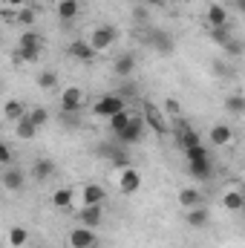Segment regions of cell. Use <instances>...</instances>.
I'll return each instance as SVG.
<instances>
[{
  "label": "cell",
  "mask_w": 245,
  "mask_h": 248,
  "mask_svg": "<svg viewBox=\"0 0 245 248\" xmlns=\"http://www.w3.org/2000/svg\"><path fill=\"white\" fill-rule=\"evenodd\" d=\"M138 107H141V119H144V124H147L153 133H159V136L173 133V124L168 122V113H165L162 107H156V104H153V101H147V98H141V101H138Z\"/></svg>",
  "instance_id": "6da1fadb"
},
{
  "label": "cell",
  "mask_w": 245,
  "mask_h": 248,
  "mask_svg": "<svg viewBox=\"0 0 245 248\" xmlns=\"http://www.w3.org/2000/svg\"><path fill=\"white\" fill-rule=\"evenodd\" d=\"M87 41H90V46H92L95 52H107V49H113V46L119 44V29H116L113 23H98V26L90 29Z\"/></svg>",
  "instance_id": "7a4b0ae2"
},
{
  "label": "cell",
  "mask_w": 245,
  "mask_h": 248,
  "mask_svg": "<svg viewBox=\"0 0 245 248\" xmlns=\"http://www.w3.org/2000/svg\"><path fill=\"white\" fill-rule=\"evenodd\" d=\"M127 110V101H124L122 95H116V93H107V95H98L95 101H92V116L95 119H113L116 113H122Z\"/></svg>",
  "instance_id": "3957f363"
},
{
  "label": "cell",
  "mask_w": 245,
  "mask_h": 248,
  "mask_svg": "<svg viewBox=\"0 0 245 248\" xmlns=\"http://www.w3.org/2000/svg\"><path fill=\"white\" fill-rule=\"evenodd\" d=\"M61 110L63 113H81L84 107H87V93H84V87H75V84H69V87H63L61 90Z\"/></svg>",
  "instance_id": "277c9868"
},
{
  "label": "cell",
  "mask_w": 245,
  "mask_h": 248,
  "mask_svg": "<svg viewBox=\"0 0 245 248\" xmlns=\"http://www.w3.org/2000/svg\"><path fill=\"white\" fill-rule=\"evenodd\" d=\"M144 41H147V46H153L159 55H173V49H176V41H173V35H170L168 29H147Z\"/></svg>",
  "instance_id": "5b68a950"
},
{
  "label": "cell",
  "mask_w": 245,
  "mask_h": 248,
  "mask_svg": "<svg viewBox=\"0 0 245 248\" xmlns=\"http://www.w3.org/2000/svg\"><path fill=\"white\" fill-rule=\"evenodd\" d=\"M144 130H147V124H144V119H141V113H136V119L116 136V141H119L122 147H133V144H138V141L144 139Z\"/></svg>",
  "instance_id": "8992f818"
},
{
  "label": "cell",
  "mask_w": 245,
  "mask_h": 248,
  "mask_svg": "<svg viewBox=\"0 0 245 248\" xmlns=\"http://www.w3.org/2000/svg\"><path fill=\"white\" fill-rule=\"evenodd\" d=\"M116 187H119V193L124 196H133V193H138V187H141V173L130 165V168H122L119 173H116Z\"/></svg>",
  "instance_id": "52a82bcc"
},
{
  "label": "cell",
  "mask_w": 245,
  "mask_h": 248,
  "mask_svg": "<svg viewBox=\"0 0 245 248\" xmlns=\"http://www.w3.org/2000/svg\"><path fill=\"white\" fill-rule=\"evenodd\" d=\"M173 136H176V144L187 150V147H193V144H199L202 139H199V133L193 130V124L187 122V119H176L173 122Z\"/></svg>",
  "instance_id": "ba28073f"
},
{
  "label": "cell",
  "mask_w": 245,
  "mask_h": 248,
  "mask_svg": "<svg viewBox=\"0 0 245 248\" xmlns=\"http://www.w3.org/2000/svg\"><path fill=\"white\" fill-rule=\"evenodd\" d=\"M75 222L87 228H98L104 222V205H81L75 211Z\"/></svg>",
  "instance_id": "9c48e42d"
},
{
  "label": "cell",
  "mask_w": 245,
  "mask_h": 248,
  "mask_svg": "<svg viewBox=\"0 0 245 248\" xmlns=\"http://www.w3.org/2000/svg\"><path fill=\"white\" fill-rule=\"evenodd\" d=\"M66 240H69V248H95V243H98L95 228H87V225H75L66 234Z\"/></svg>",
  "instance_id": "30bf717a"
},
{
  "label": "cell",
  "mask_w": 245,
  "mask_h": 248,
  "mask_svg": "<svg viewBox=\"0 0 245 248\" xmlns=\"http://www.w3.org/2000/svg\"><path fill=\"white\" fill-rule=\"evenodd\" d=\"M66 55H69L72 61H78V63H90L98 52L90 46V41H87V38H75V41H69V44H66Z\"/></svg>",
  "instance_id": "8fae6325"
},
{
  "label": "cell",
  "mask_w": 245,
  "mask_h": 248,
  "mask_svg": "<svg viewBox=\"0 0 245 248\" xmlns=\"http://www.w3.org/2000/svg\"><path fill=\"white\" fill-rule=\"evenodd\" d=\"M234 141V130H231V124L225 122H214L211 124V130H208V144L211 147H228Z\"/></svg>",
  "instance_id": "7c38bea8"
},
{
  "label": "cell",
  "mask_w": 245,
  "mask_h": 248,
  "mask_svg": "<svg viewBox=\"0 0 245 248\" xmlns=\"http://www.w3.org/2000/svg\"><path fill=\"white\" fill-rule=\"evenodd\" d=\"M136 69H138V58H136L133 52H122V55H116V61H113V75H116L119 81L133 78Z\"/></svg>",
  "instance_id": "4fadbf2b"
},
{
  "label": "cell",
  "mask_w": 245,
  "mask_h": 248,
  "mask_svg": "<svg viewBox=\"0 0 245 248\" xmlns=\"http://www.w3.org/2000/svg\"><path fill=\"white\" fill-rule=\"evenodd\" d=\"M78 196H81V205H104L107 190H104V185H98V182H87V185L78 190Z\"/></svg>",
  "instance_id": "5bb4252c"
},
{
  "label": "cell",
  "mask_w": 245,
  "mask_h": 248,
  "mask_svg": "<svg viewBox=\"0 0 245 248\" xmlns=\"http://www.w3.org/2000/svg\"><path fill=\"white\" fill-rule=\"evenodd\" d=\"M228 20H231V15H228V9H225L222 3H211V6L205 9V23H208V29H214V26H228Z\"/></svg>",
  "instance_id": "9a60e30c"
},
{
  "label": "cell",
  "mask_w": 245,
  "mask_h": 248,
  "mask_svg": "<svg viewBox=\"0 0 245 248\" xmlns=\"http://www.w3.org/2000/svg\"><path fill=\"white\" fill-rule=\"evenodd\" d=\"M75 190L72 187H55L52 193H49V202H52V208H58V211H72V205H75Z\"/></svg>",
  "instance_id": "2e32d148"
},
{
  "label": "cell",
  "mask_w": 245,
  "mask_h": 248,
  "mask_svg": "<svg viewBox=\"0 0 245 248\" xmlns=\"http://www.w3.org/2000/svg\"><path fill=\"white\" fill-rule=\"evenodd\" d=\"M23 185H26V173H23V168H3V187H6L9 193L23 190Z\"/></svg>",
  "instance_id": "e0dca14e"
},
{
  "label": "cell",
  "mask_w": 245,
  "mask_h": 248,
  "mask_svg": "<svg viewBox=\"0 0 245 248\" xmlns=\"http://www.w3.org/2000/svg\"><path fill=\"white\" fill-rule=\"evenodd\" d=\"M55 15L61 23H72L81 15V0H58L55 3Z\"/></svg>",
  "instance_id": "ac0fdd59"
},
{
  "label": "cell",
  "mask_w": 245,
  "mask_h": 248,
  "mask_svg": "<svg viewBox=\"0 0 245 248\" xmlns=\"http://www.w3.org/2000/svg\"><path fill=\"white\" fill-rule=\"evenodd\" d=\"M17 46H23V49H46V38L44 35H38V32H32V29H23L20 35H17Z\"/></svg>",
  "instance_id": "d6986e66"
},
{
  "label": "cell",
  "mask_w": 245,
  "mask_h": 248,
  "mask_svg": "<svg viewBox=\"0 0 245 248\" xmlns=\"http://www.w3.org/2000/svg\"><path fill=\"white\" fill-rule=\"evenodd\" d=\"M184 222H187L190 228H205V225L211 222V214H208L205 205H196V208H190V211L184 214Z\"/></svg>",
  "instance_id": "ffe728a7"
},
{
  "label": "cell",
  "mask_w": 245,
  "mask_h": 248,
  "mask_svg": "<svg viewBox=\"0 0 245 248\" xmlns=\"http://www.w3.org/2000/svg\"><path fill=\"white\" fill-rule=\"evenodd\" d=\"M15 20H17L20 29H32L35 20H38V6L29 3V6H23V9H17V12H15Z\"/></svg>",
  "instance_id": "44dd1931"
},
{
  "label": "cell",
  "mask_w": 245,
  "mask_h": 248,
  "mask_svg": "<svg viewBox=\"0 0 245 248\" xmlns=\"http://www.w3.org/2000/svg\"><path fill=\"white\" fill-rule=\"evenodd\" d=\"M187 173L193 179H199V182H208L214 176V165H211V159H205V162H187Z\"/></svg>",
  "instance_id": "7402d4cb"
},
{
  "label": "cell",
  "mask_w": 245,
  "mask_h": 248,
  "mask_svg": "<svg viewBox=\"0 0 245 248\" xmlns=\"http://www.w3.org/2000/svg\"><path fill=\"white\" fill-rule=\"evenodd\" d=\"M243 205H245V190H225L222 193V208L225 211H240L243 214Z\"/></svg>",
  "instance_id": "603a6c76"
},
{
  "label": "cell",
  "mask_w": 245,
  "mask_h": 248,
  "mask_svg": "<svg viewBox=\"0 0 245 248\" xmlns=\"http://www.w3.org/2000/svg\"><path fill=\"white\" fill-rule=\"evenodd\" d=\"M113 93H116V95H122L127 104H130V101H138V84H136L133 78H124V81H119Z\"/></svg>",
  "instance_id": "cb8c5ba5"
},
{
  "label": "cell",
  "mask_w": 245,
  "mask_h": 248,
  "mask_svg": "<svg viewBox=\"0 0 245 248\" xmlns=\"http://www.w3.org/2000/svg\"><path fill=\"white\" fill-rule=\"evenodd\" d=\"M15 136L20 139V141H32L35 136H38V127L32 124V119H29V113L20 119V122H15Z\"/></svg>",
  "instance_id": "d4e9b609"
},
{
  "label": "cell",
  "mask_w": 245,
  "mask_h": 248,
  "mask_svg": "<svg viewBox=\"0 0 245 248\" xmlns=\"http://www.w3.org/2000/svg\"><path fill=\"white\" fill-rule=\"evenodd\" d=\"M26 113H29V110H26V107H23V101H17V98H9V101H6V107H3V119H6V122H12V124L20 122Z\"/></svg>",
  "instance_id": "484cf974"
},
{
  "label": "cell",
  "mask_w": 245,
  "mask_h": 248,
  "mask_svg": "<svg viewBox=\"0 0 245 248\" xmlns=\"http://www.w3.org/2000/svg\"><path fill=\"white\" fill-rule=\"evenodd\" d=\"M225 113L234 116V119H243L245 116V95L243 93H231V95L225 98Z\"/></svg>",
  "instance_id": "4316f807"
},
{
  "label": "cell",
  "mask_w": 245,
  "mask_h": 248,
  "mask_svg": "<svg viewBox=\"0 0 245 248\" xmlns=\"http://www.w3.org/2000/svg\"><path fill=\"white\" fill-rule=\"evenodd\" d=\"M176 199H179V205H182L184 211H190V208L202 205V193H199V187H182Z\"/></svg>",
  "instance_id": "83f0119b"
},
{
  "label": "cell",
  "mask_w": 245,
  "mask_h": 248,
  "mask_svg": "<svg viewBox=\"0 0 245 248\" xmlns=\"http://www.w3.org/2000/svg\"><path fill=\"white\" fill-rule=\"evenodd\" d=\"M52 173H55V162H52V159H38V162L32 165V176H35L38 182L49 179Z\"/></svg>",
  "instance_id": "f1b7e54d"
},
{
  "label": "cell",
  "mask_w": 245,
  "mask_h": 248,
  "mask_svg": "<svg viewBox=\"0 0 245 248\" xmlns=\"http://www.w3.org/2000/svg\"><path fill=\"white\" fill-rule=\"evenodd\" d=\"M133 119H136V113H133L130 107H127V110H122V113H116V116L110 119V133H113V136H119V133H122L124 127L133 122Z\"/></svg>",
  "instance_id": "f546056e"
},
{
  "label": "cell",
  "mask_w": 245,
  "mask_h": 248,
  "mask_svg": "<svg viewBox=\"0 0 245 248\" xmlns=\"http://www.w3.org/2000/svg\"><path fill=\"white\" fill-rule=\"evenodd\" d=\"M208 38H211L216 46H225V44L234 38V32H231V26H214V29H208Z\"/></svg>",
  "instance_id": "4dcf8cb0"
},
{
  "label": "cell",
  "mask_w": 245,
  "mask_h": 248,
  "mask_svg": "<svg viewBox=\"0 0 245 248\" xmlns=\"http://www.w3.org/2000/svg\"><path fill=\"white\" fill-rule=\"evenodd\" d=\"M184 153V162H205V159H211V153H208V144H193V147H187L182 150Z\"/></svg>",
  "instance_id": "1f68e13d"
},
{
  "label": "cell",
  "mask_w": 245,
  "mask_h": 248,
  "mask_svg": "<svg viewBox=\"0 0 245 248\" xmlns=\"http://www.w3.org/2000/svg\"><path fill=\"white\" fill-rule=\"evenodd\" d=\"M26 240H29V231H26L23 225H12V228H9V246L12 248H23Z\"/></svg>",
  "instance_id": "d6a6232c"
},
{
  "label": "cell",
  "mask_w": 245,
  "mask_h": 248,
  "mask_svg": "<svg viewBox=\"0 0 245 248\" xmlns=\"http://www.w3.org/2000/svg\"><path fill=\"white\" fill-rule=\"evenodd\" d=\"M35 84H38V90H46V93H49V90L58 87V72H55V69H44Z\"/></svg>",
  "instance_id": "836d02e7"
},
{
  "label": "cell",
  "mask_w": 245,
  "mask_h": 248,
  "mask_svg": "<svg viewBox=\"0 0 245 248\" xmlns=\"http://www.w3.org/2000/svg\"><path fill=\"white\" fill-rule=\"evenodd\" d=\"M110 162H113V168L116 170H122V168H130V153H127V147H113L110 150Z\"/></svg>",
  "instance_id": "e575fe53"
},
{
  "label": "cell",
  "mask_w": 245,
  "mask_h": 248,
  "mask_svg": "<svg viewBox=\"0 0 245 248\" xmlns=\"http://www.w3.org/2000/svg\"><path fill=\"white\" fill-rule=\"evenodd\" d=\"M222 52H225V58H228V61H231V58H243V55H245V44L234 35V38L222 46Z\"/></svg>",
  "instance_id": "d590c367"
},
{
  "label": "cell",
  "mask_w": 245,
  "mask_h": 248,
  "mask_svg": "<svg viewBox=\"0 0 245 248\" xmlns=\"http://www.w3.org/2000/svg\"><path fill=\"white\" fill-rule=\"evenodd\" d=\"M29 119H32V124L41 130V127L49 124V110H46V107H32V110H29Z\"/></svg>",
  "instance_id": "8d00e7d4"
},
{
  "label": "cell",
  "mask_w": 245,
  "mask_h": 248,
  "mask_svg": "<svg viewBox=\"0 0 245 248\" xmlns=\"http://www.w3.org/2000/svg\"><path fill=\"white\" fill-rule=\"evenodd\" d=\"M61 124L66 130H78L81 127V113H63L61 110Z\"/></svg>",
  "instance_id": "74e56055"
},
{
  "label": "cell",
  "mask_w": 245,
  "mask_h": 248,
  "mask_svg": "<svg viewBox=\"0 0 245 248\" xmlns=\"http://www.w3.org/2000/svg\"><path fill=\"white\" fill-rule=\"evenodd\" d=\"M15 153H12V144H0V168H15Z\"/></svg>",
  "instance_id": "f35d334b"
},
{
  "label": "cell",
  "mask_w": 245,
  "mask_h": 248,
  "mask_svg": "<svg viewBox=\"0 0 245 248\" xmlns=\"http://www.w3.org/2000/svg\"><path fill=\"white\" fill-rule=\"evenodd\" d=\"M165 113L173 116V119H182V107H179V101H176V98H165Z\"/></svg>",
  "instance_id": "ab89813d"
},
{
  "label": "cell",
  "mask_w": 245,
  "mask_h": 248,
  "mask_svg": "<svg viewBox=\"0 0 245 248\" xmlns=\"http://www.w3.org/2000/svg\"><path fill=\"white\" fill-rule=\"evenodd\" d=\"M17 55H20V61L35 63L38 58H41V49H23V46H17Z\"/></svg>",
  "instance_id": "60d3db41"
},
{
  "label": "cell",
  "mask_w": 245,
  "mask_h": 248,
  "mask_svg": "<svg viewBox=\"0 0 245 248\" xmlns=\"http://www.w3.org/2000/svg\"><path fill=\"white\" fill-rule=\"evenodd\" d=\"M147 20H150L147 9H133V23H138V26H147Z\"/></svg>",
  "instance_id": "b9f144b4"
},
{
  "label": "cell",
  "mask_w": 245,
  "mask_h": 248,
  "mask_svg": "<svg viewBox=\"0 0 245 248\" xmlns=\"http://www.w3.org/2000/svg\"><path fill=\"white\" fill-rule=\"evenodd\" d=\"M29 3H32V0H3V6H6V9H15V12L23 9V6H29Z\"/></svg>",
  "instance_id": "7bdbcfd3"
},
{
  "label": "cell",
  "mask_w": 245,
  "mask_h": 248,
  "mask_svg": "<svg viewBox=\"0 0 245 248\" xmlns=\"http://www.w3.org/2000/svg\"><path fill=\"white\" fill-rule=\"evenodd\" d=\"M214 72H216V75H228V72H231V66H228L225 61H214Z\"/></svg>",
  "instance_id": "ee69618b"
},
{
  "label": "cell",
  "mask_w": 245,
  "mask_h": 248,
  "mask_svg": "<svg viewBox=\"0 0 245 248\" xmlns=\"http://www.w3.org/2000/svg\"><path fill=\"white\" fill-rule=\"evenodd\" d=\"M165 3L168 0H144V6H150V9H165Z\"/></svg>",
  "instance_id": "f6af8a7d"
},
{
  "label": "cell",
  "mask_w": 245,
  "mask_h": 248,
  "mask_svg": "<svg viewBox=\"0 0 245 248\" xmlns=\"http://www.w3.org/2000/svg\"><path fill=\"white\" fill-rule=\"evenodd\" d=\"M234 9H237L240 15H245V0H234Z\"/></svg>",
  "instance_id": "bcb514c9"
},
{
  "label": "cell",
  "mask_w": 245,
  "mask_h": 248,
  "mask_svg": "<svg viewBox=\"0 0 245 248\" xmlns=\"http://www.w3.org/2000/svg\"><path fill=\"white\" fill-rule=\"evenodd\" d=\"M32 3H35V6H38V9H41V6H46V3H49V0H32Z\"/></svg>",
  "instance_id": "7dc6e473"
},
{
  "label": "cell",
  "mask_w": 245,
  "mask_h": 248,
  "mask_svg": "<svg viewBox=\"0 0 245 248\" xmlns=\"http://www.w3.org/2000/svg\"><path fill=\"white\" fill-rule=\"evenodd\" d=\"M243 214H245V205H243Z\"/></svg>",
  "instance_id": "c3c4849f"
},
{
  "label": "cell",
  "mask_w": 245,
  "mask_h": 248,
  "mask_svg": "<svg viewBox=\"0 0 245 248\" xmlns=\"http://www.w3.org/2000/svg\"><path fill=\"white\" fill-rule=\"evenodd\" d=\"M41 248H44V246H41Z\"/></svg>",
  "instance_id": "681fc988"
}]
</instances>
